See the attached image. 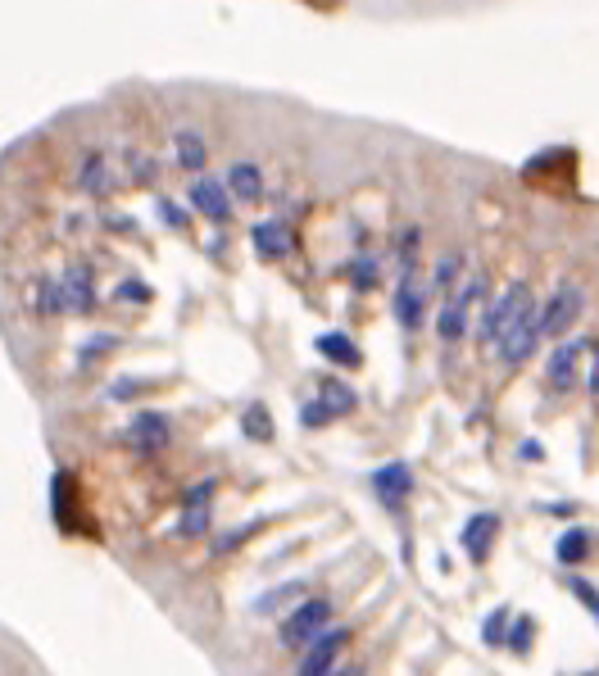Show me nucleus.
Returning <instances> with one entry per match:
<instances>
[{
	"instance_id": "nucleus-16",
	"label": "nucleus",
	"mask_w": 599,
	"mask_h": 676,
	"mask_svg": "<svg viewBox=\"0 0 599 676\" xmlns=\"http://www.w3.org/2000/svg\"><path fill=\"white\" fill-rule=\"evenodd\" d=\"M318 354H323V359H332V363H341V368H359V363H364L359 345H354L345 332H323V336H318Z\"/></svg>"
},
{
	"instance_id": "nucleus-20",
	"label": "nucleus",
	"mask_w": 599,
	"mask_h": 676,
	"mask_svg": "<svg viewBox=\"0 0 599 676\" xmlns=\"http://www.w3.org/2000/svg\"><path fill=\"white\" fill-rule=\"evenodd\" d=\"M241 427H246V436H255V441H273V422H268L264 404H250L246 418H241Z\"/></svg>"
},
{
	"instance_id": "nucleus-13",
	"label": "nucleus",
	"mask_w": 599,
	"mask_h": 676,
	"mask_svg": "<svg viewBox=\"0 0 599 676\" xmlns=\"http://www.w3.org/2000/svg\"><path fill=\"white\" fill-rule=\"evenodd\" d=\"M128 441L137 445V450H146V454L164 450V445H168V418H164V413H141V418H132Z\"/></svg>"
},
{
	"instance_id": "nucleus-23",
	"label": "nucleus",
	"mask_w": 599,
	"mask_h": 676,
	"mask_svg": "<svg viewBox=\"0 0 599 676\" xmlns=\"http://www.w3.org/2000/svg\"><path fill=\"white\" fill-rule=\"evenodd\" d=\"M418 250H423V232H418V227H404L400 232V273H413Z\"/></svg>"
},
{
	"instance_id": "nucleus-17",
	"label": "nucleus",
	"mask_w": 599,
	"mask_h": 676,
	"mask_svg": "<svg viewBox=\"0 0 599 676\" xmlns=\"http://www.w3.org/2000/svg\"><path fill=\"white\" fill-rule=\"evenodd\" d=\"M209 490H214V486L191 490V500H187V518H182V531H187V536L205 531V522H209Z\"/></svg>"
},
{
	"instance_id": "nucleus-5",
	"label": "nucleus",
	"mask_w": 599,
	"mask_h": 676,
	"mask_svg": "<svg viewBox=\"0 0 599 676\" xmlns=\"http://www.w3.org/2000/svg\"><path fill=\"white\" fill-rule=\"evenodd\" d=\"M541 309H527V314L518 318V327H513L509 336L500 341V359L509 363V368H518V363H527L531 354H536V345H541Z\"/></svg>"
},
{
	"instance_id": "nucleus-28",
	"label": "nucleus",
	"mask_w": 599,
	"mask_h": 676,
	"mask_svg": "<svg viewBox=\"0 0 599 676\" xmlns=\"http://www.w3.org/2000/svg\"><path fill=\"white\" fill-rule=\"evenodd\" d=\"M332 676H364V663H345V667H336Z\"/></svg>"
},
{
	"instance_id": "nucleus-15",
	"label": "nucleus",
	"mask_w": 599,
	"mask_h": 676,
	"mask_svg": "<svg viewBox=\"0 0 599 676\" xmlns=\"http://www.w3.org/2000/svg\"><path fill=\"white\" fill-rule=\"evenodd\" d=\"M577 363H581V341H559V350L550 354V363H545V373H550L554 386H577Z\"/></svg>"
},
{
	"instance_id": "nucleus-12",
	"label": "nucleus",
	"mask_w": 599,
	"mask_h": 676,
	"mask_svg": "<svg viewBox=\"0 0 599 676\" xmlns=\"http://www.w3.org/2000/svg\"><path fill=\"white\" fill-rule=\"evenodd\" d=\"M173 146H177V164H182V173L200 177L209 168V150H205V137H200L196 128H177L173 132Z\"/></svg>"
},
{
	"instance_id": "nucleus-27",
	"label": "nucleus",
	"mask_w": 599,
	"mask_h": 676,
	"mask_svg": "<svg viewBox=\"0 0 599 676\" xmlns=\"http://www.w3.org/2000/svg\"><path fill=\"white\" fill-rule=\"evenodd\" d=\"M336 413L327 409L323 400H314V404H305V409H300V422H305V427H323V422H332Z\"/></svg>"
},
{
	"instance_id": "nucleus-3",
	"label": "nucleus",
	"mask_w": 599,
	"mask_h": 676,
	"mask_svg": "<svg viewBox=\"0 0 599 676\" xmlns=\"http://www.w3.org/2000/svg\"><path fill=\"white\" fill-rule=\"evenodd\" d=\"M581 309H586V295H581V286L577 282H563L559 291H554V300L541 309V332L545 336H559V341H563V332H568V327L581 318Z\"/></svg>"
},
{
	"instance_id": "nucleus-7",
	"label": "nucleus",
	"mask_w": 599,
	"mask_h": 676,
	"mask_svg": "<svg viewBox=\"0 0 599 676\" xmlns=\"http://www.w3.org/2000/svg\"><path fill=\"white\" fill-rule=\"evenodd\" d=\"M477 295H482V282H468L459 295L445 300V309L436 314V336H441V341H459V336L468 332V309L477 304Z\"/></svg>"
},
{
	"instance_id": "nucleus-24",
	"label": "nucleus",
	"mask_w": 599,
	"mask_h": 676,
	"mask_svg": "<svg viewBox=\"0 0 599 676\" xmlns=\"http://www.w3.org/2000/svg\"><path fill=\"white\" fill-rule=\"evenodd\" d=\"M531 636H536V622L522 613L518 622H513V636H509V649L513 654H527V645H531Z\"/></svg>"
},
{
	"instance_id": "nucleus-9",
	"label": "nucleus",
	"mask_w": 599,
	"mask_h": 676,
	"mask_svg": "<svg viewBox=\"0 0 599 676\" xmlns=\"http://www.w3.org/2000/svg\"><path fill=\"white\" fill-rule=\"evenodd\" d=\"M345 645H350V636L332 627L327 636H318L314 645L300 654V667H295V676H327V672H332V663H336V654H341Z\"/></svg>"
},
{
	"instance_id": "nucleus-25",
	"label": "nucleus",
	"mask_w": 599,
	"mask_h": 676,
	"mask_svg": "<svg viewBox=\"0 0 599 676\" xmlns=\"http://www.w3.org/2000/svg\"><path fill=\"white\" fill-rule=\"evenodd\" d=\"M504 627H509V608H495L491 618L482 622V636L491 640V645H504Z\"/></svg>"
},
{
	"instance_id": "nucleus-2",
	"label": "nucleus",
	"mask_w": 599,
	"mask_h": 676,
	"mask_svg": "<svg viewBox=\"0 0 599 676\" xmlns=\"http://www.w3.org/2000/svg\"><path fill=\"white\" fill-rule=\"evenodd\" d=\"M527 309H536V300H531V286H522V282H513L509 291L500 295L495 304H486L482 309V327H477V336H482L486 345H500L504 336L518 327V318L527 314Z\"/></svg>"
},
{
	"instance_id": "nucleus-19",
	"label": "nucleus",
	"mask_w": 599,
	"mask_h": 676,
	"mask_svg": "<svg viewBox=\"0 0 599 676\" xmlns=\"http://www.w3.org/2000/svg\"><path fill=\"white\" fill-rule=\"evenodd\" d=\"M459 273H463V259H459V255H441V264H436V277H432V291L454 295V286H459Z\"/></svg>"
},
{
	"instance_id": "nucleus-18",
	"label": "nucleus",
	"mask_w": 599,
	"mask_h": 676,
	"mask_svg": "<svg viewBox=\"0 0 599 676\" xmlns=\"http://www.w3.org/2000/svg\"><path fill=\"white\" fill-rule=\"evenodd\" d=\"M590 559V531H568V536H563L559 540V563H568V568H572V563H586Z\"/></svg>"
},
{
	"instance_id": "nucleus-21",
	"label": "nucleus",
	"mask_w": 599,
	"mask_h": 676,
	"mask_svg": "<svg viewBox=\"0 0 599 676\" xmlns=\"http://www.w3.org/2000/svg\"><path fill=\"white\" fill-rule=\"evenodd\" d=\"M318 400H323L336 418L354 409V391H350V386H341V382H323V395H318Z\"/></svg>"
},
{
	"instance_id": "nucleus-1",
	"label": "nucleus",
	"mask_w": 599,
	"mask_h": 676,
	"mask_svg": "<svg viewBox=\"0 0 599 676\" xmlns=\"http://www.w3.org/2000/svg\"><path fill=\"white\" fill-rule=\"evenodd\" d=\"M332 613H336L332 599H300V604L286 613V622H282V645L305 654L318 636L332 631Z\"/></svg>"
},
{
	"instance_id": "nucleus-10",
	"label": "nucleus",
	"mask_w": 599,
	"mask_h": 676,
	"mask_svg": "<svg viewBox=\"0 0 599 676\" xmlns=\"http://www.w3.org/2000/svg\"><path fill=\"white\" fill-rule=\"evenodd\" d=\"M373 486H377V495H382V504L400 509V504L413 495V472L404 468V463H386V468H377Z\"/></svg>"
},
{
	"instance_id": "nucleus-6",
	"label": "nucleus",
	"mask_w": 599,
	"mask_h": 676,
	"mask_svg": "<svg viewBox=\"0 0 599 676\" xmlns=\"http://www.w3.org/2000/svg\"><path fill=\"white\" fill-rule=\"evenodd\" d=\"M395 318H400L404 332H418L427 318V286L418 282V273H400L395 286Z\"/></svg>"
},
{
	"instance_id": "nucleus-26",
	"label": "nucleus",
	"mask_w": 599,
	"mask_h": 676,
	"mask_svg": "<svg viewBox=\"0 0 599 676\" xmlns=\"http://www.w3.org/2000/svg\"><path fill=\"white\" fill-rule=\"evenodd\" d=\"M568 586H572V595H577V599H581V604H586V608H590V613H595V622H599V590H595V586H590V581H586V577H568Z\"/></svg>"
},
{
	"instance_id": "nucleus-8",
	"label": "nucleus",
	"mask_w": 599,
	"mask_h": 676,
	"mask_svg": "<svg viewBox=\"0 0 599 676\" xmlns=\"http://www.w3.org/2000/svg\"><path fill=\"white\" fill-rule=\"evenodd\" d=\"M495 536H500V518H495V513H472V518L463 522V531H459V545H463V554H468L472 563H486L491 559Z\"/></svg>"
},
{
	"instance_id": "nucleus-30",
	"label": "nucleus",
	"mask_w": 599,
	"mask_h": 676,
	"mask_svg": "<svg viewBox=\"0 0 599 676\" xmlns=\"http://www.w3.org/2000/svg\"><path fill=\"white\" fill-rule=\"evenodd\" d=\"M590 676H599V672H590Z\"/></svg>"
},
{
	"instance_id": "nucleus-11",
	"label": "nucleus",
	"mask_w": 599,
	"mask_h": 676,
	"mask_svg": "<svg viewBox=\"0 0 599 676\" xmlns=\"http://www.w3.org/2000/svg\"><path fill=\"white\" fill-rule=\"evenodd\" d=\"M227 191H232L241 205H255L259 196H264V173H259V164H250V159H236L232 168H227Z\"/></svg>"
},
{
	"instance_id": "nucleus-4",
	"label": "nucleus",
	"mask_w": 599,
	"mask_h": 676,
	"mask_svg": "<svg viewBox=\"0 0 599 676\" xmlns=\"http://www.w3.org/2000/svg\"><path fill=\"white\" fill-rule=\"evenodd\" d=\"M191 209H196L200 218H209V223H227L232 218V191H227V182H218V177L200 173L191 177Z\"/></svg>"
},
{
	"instance_id": "nucleus-29",
	"label": "nucleus",
	"mask_w": 599,
	"mask_h": 676,
	"mask_svg": "<svg viewBox=\"0 0 599 676\" xmlns=\"http://www.w3.org/2000/svg\"><path fill=\"white\" fill-rule=\"evenodd\" d=\"M590 391L599 395V350H595V373H590Z\"/></svg>"
},
{
	"instance_id": "nucleus-22",
	"label": "nucleus",
	"mask_w": 599,
	"mask_h": 676,
	"mask_svg": "<svg viewBox=\"0 0 599 676\" xmlns=\"http://www.w3.org/2000/svg\"><path fill=\"white\" fill-rule=\"evenodd\" d=\"M350 277H354V286H359V291H368V286H377V277H382V264H377L373 255H359L350 264Z\"/></svg>"
},
{
	"instance_id": "nucleus-14",
	"label": "nucleus",
	"mask_w": 599,
	"mask_h": 676,
	"mask_svg": "<svg viewBox=\"0 0 599 676\" xmlns=\"http://www.w3.org/2000/svg\"><path fill=\"white\" fill-rule=\"evenodd\" d=\"M250 236H255V250L264 259H282L286 250H291V227H286V218H264Z\"/></svg>"
}]
</instances>
